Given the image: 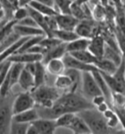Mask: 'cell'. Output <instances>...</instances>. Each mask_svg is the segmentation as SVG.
Here are the masks:
<instances>
[{
	"label": "cell",
	"instance_id": "cell-21",
	"mask_svg": "<svg viewBox=\"0 0 125 134\" xmlns=\"http://www.w3.org/2000/svg\"><path fill=\"white\" fill-rule=\"evenodd\" d=\"M94 65L99 69L100 71L110 74V75H113L118 68L113 62H111V61L106 59L104 57H102V58H97V61L95 62Z\"/></svg>",
	"mask_w": 125,
	"mask_h": 134
},
{
	"label": "cell",
	"instance_id": "cell-24",
	"mask_svg": "<svg viewBox=\"0 0 125 134\" xmlns=\"http://www.w3.org/2000/svg\"><path fill=\"white\" fill-rule=\"evenodd\" d=\"M29 6H30L31 8H33L34 10L38 11L39 13H41L42 15L44 16H56L58 15L59 13L56 11V9L54 7H51V6H48L46 4H43L37 1V0H32L30 1Z\"/></svg>",
	"mask_w": 125,
	"mask_h": 134
},
{
	"label": "cell",
	"instance_id": "cell-6",
	"mask_svg": "<svg viewBox=\"0 0 125 134\" xmlns=\"http://www.w3.org/2000/svg\"><path fill=\"white\" fill-rule=\"evenodd\" d=\"M99 24L100 23L96 22L94 19L81 20L77 24L74 31L77 34L79 37L91 39L93 36H95L96 34H100V32H98V30H100Z\"/></svg>",
	"mask_w": 125,
	"mask_h": 134
},
{
	"label": "cell",
	"instance_id": "cell-23",
	"mask_svg": "<svg viewBox=\"0 0 125 134\" xmlns=\"http://www.w3.org/2000/svg\"><path fill=\"white\" fill-rule=\"evenodd\" d=\"M25 65L21 63H12L11 67L9 69V77H10V86L11 89L18 84L20 75L22 74Z\"/></svg>",
	"mask_w": 125,
	"mask_h": 134
},
{
	"label": "cell",
	"instance_id": "cell-28",
	"mask_svg": "<svg viewBox=\"0 0 125 134\" xmlns=\"http://www.w3.org/2000/svg\"><path fill=\"white\" fill-rule=\"evenodd\" d=\"M71 0H54V8L59 14H70Z\"/></svg>",
	"mask_w": 125,
	"mask_h": 134
},
{
	"label": "cell",
	"instance_id": "cell-38",
	"mask_svg": "<svg viewBox=\"0 0 125 134\" xmlns=\"http://www.w3.org/2000/svg\"><path fill=\"white\" fill-rule=\"evenodd\" d=\"M99 1H100V3L102 4V5H104V6H106V7H107V5L110 4V0H99Z\"/></svg>",
	"mask_w": 125,
	"mask_h": 134
},
{
	"label": "cell",
	"instance_id": "cell-11",
	"mask_svg": "<svg viewBox=\"0 0 125 134\" xmlns=\"http://www.w3.org/2000/svg\"><path fill=\"white\" fill-rule=\"evenodd\" d=\"M56 20L59 29L67 30H74L79 23V20L73 17L71 14H58L56 15Z\"/></svg>",
	"mask_w": 125,
	"mask_h": 134
},
{
	"label": "cell",
	"instance_id": "cell-7",
	"mask_svg": "<svg viewBox=\"0 0 125 134\" xmlns=\"http://www.w3.org/2000/svg\"><path fill=\"white\" fill-rule=\"evenodd\" d=\"M65 65L66 68H72V69H76L81 71H99V69L96 67L95 65H91V64H85L80 62L79 60L74 58L72 55H70V53H66V55L62 58Z\"/></svg>",
	"mask_w": 125,
	"mask_h": 134
},
{
	"label": "cell",
	"instance_id": "cell-15",
	"mask_svg": "<svg viewBox=\"0 0 125 134\" xmlns=\"http://www.w3.org/2000/svg\"><path fill=\"white\" fill-rule=\"evenodd\" d=\"M45 67H46V70H47L49 74L55 75V76L65 74V71L66 69L62 58L53 59L48 61L47 63L45 64Z\"/></svg>",
	"mask_w": 125,
	"mask_h": 134
},
{
	"label": "cell",
	"instance_id": "cell-42",
	"mask_svg": "<svg viewBox=\"0 0 125 134\" xmlns=\"http://www.w3.org/2000/svg\"><path fill=\"white\" fill-rule=\"evenodd\" d=\"M71 1H72V2H73V1H75V0H71Z\"/></svg>",
	"mask_w": 125,
	"mask_h": 134
},
{
	"label": "cell",
	"instance_id": "cell-20",
	"mask_svg": "<svg viewBox=\"0 0 125 134\" xmlns=\"http://www.w3.org/2000/svg\"><path fill=\"white\" fill-rule=\"evenodd\" d=\"M29 37H25V36H22V37H20L17 41H15L13 44H11L8 48H6L4 50L3 52L0 54V63H2L4 61H6V60L9 58L10 56L12 55H14L16 53L19 51V49L21 48V46L24 44V42Z\"/></svg>",
	"mask_w": 125,
	"mask_h": 134
},
{
	"label": "cell",
	"instance_id": "cell-14",
	"mask_svg": "<svg viewBox=\"0 0 125 134\" xmlns=\"http://www.w3.org/2000/svg\"><path fill=\"white\" fill-rule=\"evenodd\" d=\"M14 30L20 36H25V37H30V36H35V35H46L44 30H41L38 26H22V25H19L17 23L14 26Z\"/></svg>",
	"mask_w": 125,
	"mask_h": 134
},
{
	"label": "cell",
	"instance_id": "cell-9",
	"mask_svg": "<svg viewBox=\"0 0 125 134\" xmlns=\"http://www.w3.org/2000/svg\"><path fill=\"white\" fill-rule=\"evenodd\" d=\"M31 124L35 127V129H36V131H37V134L55 133L56 128H57L56 119H49L39 118V119H35L34 121H32Z\"/></svg>",
	"mask_w": 125,
	"mask_h": 134
},
{
	"label": "cell",
	"instance_id": "cell-36",
	"mask_svg": "<svg viewBox=\"0 0 125 134\" xmlns=\"http://www.w3.org/2000/svg\"><path fill=\"white\" fill-rule=\"evenodd\" d=\"M41 3L46 4L48 6H51V7H54V0H37Z\"/></svg>",
	"mask_w": 125,
	"mask_h": 134
},
{
	"label": "cell",
	"instance_id": "cell-40",
	"mask_svg": "<svg viewBox=\"0 0 125 134\" xmlns=\"http://www.w3.org/2000/svg\"><path fill=\"white\" fill-rule=\"evenodd\" d=\"M89 1H91V0H75L74 2H76V3L78 4H84V3H88Z\"/></svg>",
	"mask_w": 125,
	"mask_h": 134
},
{
	"label": "cell",
	"instance_id": "cell-34",
	"mask_svg": "<svg viewBox=\"0 0 125 134\" xmlns=\"http://www.w3.org/2000/svg\"><path fill=\"white\" fill-rule=\"evenodd\" d=\"M17 24L19 25H22V26H37V23L35 22V20L33 19L30 15H29L27 17L24 18L22 20L19 21ZM39 27V26H38Z\"/></svg>",
	"mask_w": 125,
	"mask_h": 134
},
{
	"label": "cell",
	"instance_id": "cell-30",
	"mask_svg": "<svg viewBox=\"0 0 125 134\" xmlns=\"http://www.w3.org/2000/svg\"><path fill=\"white\" fill-rule=\"evenodd\" d=\"M30 123L26 122H19L12 120L11 127H10V133L14 134H25L27 132V129L30 127Z\"/></svg>",
	"mask_w": 125,
	"mask_h": 134
},
{
	"label": "cell",
	"instance_id": "cell-25",
	"mask_svg": "<svg viewBox=\"0 0 125 134\" xmlns=\"http://www.w3.org/2000/svg\"><path fill=\"white\" fill-rule=\"evenodd\" d=\"M46 75H47V70L45 67V64L40 61V62H36V68H35V71H34V83L35 86L34 88L37 86H40L45 83V78H46Z\"/></svg>",
	"mask_w": 125,
	"mask_h": 134
},
{
	"label": "cell",
	"instance_id": "cell-10",
	"mask_svg": "<svg viewBox=\"0 0 125 134\" xmlns=\"http://www.w3.org/2000/svg\"><path fill=\"white\" fill-rule=\"evenodd\" d=\"M105 47H106L105 38L101 34H98L90 39L88 50L96 58H102L104 56Z\"/></svg>",
	"mask_w": 125,
	"mask_h": 134
},
{
	"label": "cell",
	"instance_id": "cell-17",
	"mask_svg": "<svg viewBox=\"0 0 125 134\" xmlns=\"http://www.w3.org/2000/svg\"><path fill=\"white\" fill-rule=\"evenodd\" d=\"M37 119H39V115H38V112L35 109V107L19 113V114H16V115H13V120L19 121V122L31 123Z\"/></svg>",
	"mask_w": 125,
	"mask_h": 134
},
{
	"label": "cell",
	"instance_id": "cell-39",
	"mask_svg": "<svg viewBox=\"0 0 125 134\" xmlns=\"http://www.w3.org/2000/svg\"><path fill=\"white\" fill-rule=\"evenodd\" d=\"M9 1H10L14 6H16V7H19V6H20V4H19V1H20V0H9Z\"/></svg>",
	"mask_w": 125,
	"mask_h": 134
},
{
	"label": "cell",
	"instance_id": "cell-22",
	"mask_svg": "<svg viewBox=\"0 0 125 134\" xmlns=\"http://www.w3.org/2000/svg\"><path fill=\"white\" fill-rule=\"evenodd\" d=\"M90 39L84 37H78L74 40L70 41L66 44L67 53L75 52V51H81V50H86L88 49Z\"/></svg>",
	"mask_w": 125,
	"mask_h": 134
},
{
	"label": "cell",
	"instance_id": "cell-1",
	"mask_svg": "<svg viewBox=\"0 0 125 134\" xmlns=\"http://www.w3.org/2000/svg\"><path fill=\"white\" fill-rule=\"evenodd\" d=\"M78 115L87 123L91 133H112V130L107 125L104 115L95 107L83 110L78 113Z\"/></svg>",
	"mask_w": 125,
	"mask_h": 134
},
{
	"label": "cell",
	"instance_id": "cell-26",
	"mask_svg": "<svg viewBox=\"0 0 125 134\" xmlns=\"http://www.w3.org/2000/svg\"><path fill=\"white\" fill-rule=\"evenodd\" d=\"M53 36H56V37L59 38L60 40H62V42H66V43L79 37L74 30H62V29H58V30H54Z\"/></svg>",
	"mask_w": 125,
	"mask_h": 134
},
{
	"label": "cell",
	"instance_id": "cell-3",
	"mask_svg": "<svg viewBox=\"0 0 125 134\" xmlns=\"http://www.w3.org/2000/svg\"><path fill=\"white\" fill-rule=\"evenodd\" d=\"M16 94L12 91L9 94L0 95V134L10 133V127L13 120V102Z\"/></svg>",
	"mask_w": 125,
	"mask_h": 134
},
{
	"label": "cell",
	"instance_id": "cell-37",
	"mask_svg": "<svg viewBox=\"0 0 125 134\" xmlns=\"http://www.w3.org/2000/svg\"><path fill=\"white\" fill-rule=\"evenodd\" d=\"M30 1H32V0H20L19 4H20V6H26L30 4Z\"/></svg>",
	"mask_w": 125,
	"mask_h": 134
},
{
	"label": "cell",
	"instance_id": "cell-33",
	"mask_svg": "<svg viewBox=\"0 0 125 134\" xmlns=\"http://www.w3.org/2000/svg\"><path fill=\"white\" fill-rule=\"evenodd\" d=\"M30 15L29 13V9L27 6H19L15 9L14 11V15H13V20H15L16 22L18 23L19 21L22 20L24 18H26Z\"/></svg>",
	"mask_w": 125,
	"mask_h": 134
},
{
	"label": "cell",
	"instance_id": "cell-27",
	"mask_svg": "<svg viewBox=\"0 0 125 134\" xmlns=\"http://www.w3.org/2000/svg\"><path fill=\"white\" fill-rule=\"evenodd\" d=\"M70 55H72L74 58H76L77 60H79L80 62L85 63V64H91V65H94L95 62L97 61V58L89 51L88 49H86V50H81V51L71 52V53H70Z\"/></svg>",
	"mask_w": 125,
	"mask_h": 134
},
{
	"label": "cell",
	"instance_id": "cell-18",
	"mask_svg": "<svg viewBox=\"0 0 125 134\" xmlns=\"http://www.w3.org/2000/svg\"><path fill=\"white\" fill-rule=\"evenodd\" d=\"M54 86H56L62 92H71L73 88V82L69 75L62 74L56 76Z\"/></svg>",
	"mask_w": 125,
	"mask_h": 134
},
{
	"label": "cell",
	"instance_id": "cell-32",
	"mask_svg": "<svg viewBox=\"0 0 125 134\" xmlns=\"http://www.w3.org/2000/svg\"><path fill=\"white\" fill-rule=\"evenodd\" d=\"M62 40H60L59 38L56 37V36H47V35H45L39 43L43 47H45L46 50H49L50 48L54 47V46H57V45L62 43Z\"/></svg>",
	"mask_w": 125,
	"mask_h": 134
},
{
	"label": "cell",
	"instance_id": "cell-4",
	"mask_svg": "<svg viewBox=\"0 0 125 134\" xmlns=\"http://www.w3.org/2000/svg\"><path fill=\"white\" fill-rule=\"evenodd\" d=\"M80 92L84 97L91 101L97 95H101L102 91L100 86L96 81L92 71H82V78H81Z\"/></svg>",
	"mask_w": 125,
	"mask_h": 134
},
{
	"label": "cell",
	"instance_id": "cell-31",
	"mask_svg": "<svg viewBox=\"0 0 125 134\" xmlns=\"http://www.w3.org/2000/svg\"><path fill=\"white\" fill-rule=\"evenodd\" d=\"M70 14L73 17H75L77 20H79V21L84 19H88L86 14H85L84 10H83V8H82V5L76 3L74 1L71 3V6H70Z\"/></svg>",
	"mask_w": 125,
	"mask_h": 134
},
{
	"label": "cell",
	"instance_id": "cell-12",
	"mask_svg": "<svg viewBox=\"0 0 125 134\" xmlns=\"http://www.w3.org/2000/svg\"><path fill=\"white\" fill-rule=\"evenodd\" d=\"M66 42H62L58 44L57 46H54L47 50V52L43 55V59L42 62L46 64L48 61L53 59H59V58H64V56L67 53V49H66Z\"/></svg>",
	"mask_w": 125,
	"mask_h": 134
},
{
	"label": "cell",
	"instance_id": "cell-41",
	"mask_svg": "<svg viewBox=\"0 0 125 134\" xmlns=\"http://www.w3.org/2000/svg\"><path fill=\"white\" fill-rule=\"evenodd\" d=\"M5 18V13H4V10H0V21L3 20Z\"/></svg>",
	"mask_w": 125,
	"mask_h": 134
},
{
	"label": "cell",
	"instance_id": "cell-19",
	"mask_svg": "<svg viewBox=\"0 0 125 134\" xmlns=\"http://www.w3.org/2000/svg\"><path fill=\"white\" fill-rule=\"evenodd\" d=\"M104 58L110 60L111 62H113L116 66H119L123 61V55L120 50L111 47L110 45L106 43V47H105V52H104Z\"/></svg>",
	"mask_w": 125,
	"mask_h": 134
},
{
	"label": "cell",
	"instance_id": "cell-16",
	"mask_svg": "<svg viewBox=\"0 0 125 134\" xmlns=\"http://www.w3.org/2000/svg\"><path fill=\"white\" fill-rule=\"evenodd\" d=\"M69 128L72 131V133H77V134L91 133V130H90V128L87 125V123L85 122L84 119L78 115V113L75 115V116L72 119L71 123L69 125Z\"/></svg>",
	"mask_w": 125,
	"mask_h": 134
},
{
	"label": "cell",
	"instance_id": "cell-13",
	"mask_svg": "<svg viewBox=\"0 0 125 134\" xmlns=\"http://www.w3.org/2000/svg\"><path fill=\"white\" fill-rule=\"evenodd\" d=\"M17 85L22 91H31L35 86L33 74H31L30 71L24 68Z\"/></svg>",
	"mask_w": 125,
	"mask_h": 134
},
{
	"label": "cell",
	"instance_id": "cell-2",
	"mask_svg": "<svg viewBox=\"0 0 125 134\" xmlns=\"http://www.w3.org/2000/svg\"><path fill=\"white\" fill-rule=\"evenodd\" d=\"M30 92L35 100V105L42 107H52L64 93L56 86L46 83L33 88Z\"/></svg>",
	"mask_w": 125,
	"mask_h": 134
},
{
	"label": "cell",
	"instance_id": "cell-35",
	"mask_svg": "<svg viewBox=\"0 0 125 134\" xmlns=\"http://www.w3.org/2000/svg\"><path fill=\"white\" fill-rule=\"evenodd\" d=\"M91 102H92V104L94 107H97V106H99V105L103 104L104 102H107V100H106V98H105V96H104L103 94H101V95H97V96H95L94 98H92Z\"/></svg>",
	"mask_w": 125,
	"mask_h": 134
},
{
	"label": "cell",
	"instance_id": "cell-5",
	"mask_svg": "<svg viewBox=\"0 0 125 134\" xmlns=\"http://www.w3.org/2000/svg\"><path fill=\"white\" fill-rule=\"evenodd\" d=\"M35 107V100L30 91H21L16 94L13 102V114L30 110Z\"/></svg>",
	"mask_w": 125,
	"mask_h": 134
},
{
	"label": "cell",
	"instance_id": "cell-8",
	"mask_svg": "<svg viewBox=\"0 0 125 134\" xmlns=\"http://www.w3.org/2000/svg\"><path fill=\"white\" fill-rule=\"evenodd\" d=\"M43 59V55L41 54H35V53L30 52H22L16 53L8 58V61L11 63H21V64H29V63H36L40 62Z\"/></svg>",
	"mask_w": 125,
	"mask_h": 134
},
{
	"label": "cell",
	"instance_id": "cell-29",
	"mask_svg": "<svg viewBox=\"0 0 125 134\" xmlns=\"http://www.w3.org/2000/svg\"><path fill=\"white\" fill-rule=\"evenodd\" d=\"M76 114L77 113H65L61 115L58 119H56L57 127H69Z\"/></svg>",
	"mask_w": 125,
	"mask_h": 134
}]
</instances>
